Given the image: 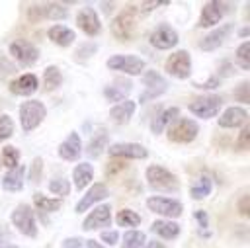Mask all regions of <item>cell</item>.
<instances>
[{"label": "cell", "instance_id": "1", "mask_svg": "<svg viewBox=\"0 0 250 248\" xmlns=\"http://www.w3.org/2000/svg\"><path fill=\"white\" fill-rule=\"evenodd\" d=\"M45 115H47V109L39 100H25L20 105V123L25 133L33 131L45 119Z\"/></svg>", "mask_w": 250, "mask_h": 248}, {"label": "cell", "instance_id": "2", "mask_svg": "<svg viewBox=\"0 0 250 248\" xmlns=\"http://www.w3.org/2000/svg\"><path fill=\"white\" fill-rule=\"evenodd\" d=\"M135 27H137V8L133 6L121 10V14H117L111 21V33L121 41L131 39L135 33Z\"/></svg>", "mask_w": 250, "mask_h": 248}, {"label": "cell", "instance_id": "3", "mask_svg": "<svg viewBox=\"0 0 250 248\" xmlns=\"http://www.w3.org/2000/svg\"><path fill=\"white\" fill-rule=\"evenodd\" d=\"M146 182L154 189H160V191L178 189V178L170 170H166L164 166H158V164H152L146 168Z\"/></svg>", "mask_w": 250, "mask_h": 248}, {"label": "cell", "instance_id": "4", "mask_svg": "<svg viewBox=\"0 0 250 248\" xmlns=\"http://www.w3.org/2000/svg\"><path fill=\"white\" fill-rule=\"evenodd\" d=\"M223 105V98L217 94H207V96H199L189 103V111L199 117V119H211L219 113Z\"/></svg>", "mask_w": 250, "mask_h": 248}, {"label": "cell", "instance_id": "5", "mask_svg": "<svg viewBox=\"0 0 250 248\" xmlns=\"http://www.w3.org/2000/svg\"><path fill=\"white\" fill-rule=\"evenodd\" d=\"M12 223H14V227H16L21 234L31 236V238H35V236H37L35 215H33V211H31V207H29V205H25V203L18 205V207L12 211Z\"/></svg>", "mask_w": 250, "mask_h": 248}, {"label": "cell", "instance_id": "6", "mask_svg": "<svg viewBox=\"0 0 250 248\" xmlns=\"http://www.w3.org/2000/svg\"><path fill=\"white\" fill-rule=\"evenodd\" d=\"M197 123L193 119H176L170 127H168V139L172 143H191L197 137Z\"/></svg>", "mask_w": 250, "mask_h": 248}, {"label": "cell", "instance_id": "7", "mask_svg": "<svg viewBox=\"0 0 250 248\" xmlns=\"http://www.w3.org/2000/svg\"><path fill=\"white\" fill-rule=\"evenodd\" d=\"M8 49H10V55H12L21 66H31V64H35L37 59H39V49H37L33 43L25 41V39H16V41H12Z\"/></svg>", "mask_w": 250, "mask_h": 248}, {"label": "cell", "instance_id": "8", "mask_svg": "<svg viewBox=\"0 0 250 248\" xmlns=\"http://www.w3.org/2000/svg\"><path fill=\"white\" fill-rule=\"evenodd\" d=\"M107 66L111 70L135 76V74H141L145 70V61L141 57H135V55H113L107 59Z\"/></svg>", "mask_w": 250, "mask_h": 248}, {"label": "cell", "instance_id": "9", "mask_svg": "<svg viewBox=\"0 0 250 248\" xmlns=\"http://www.w3.org/2000/svg\"><path fill=\"white\" fill-rule=\"evenodd\" d=\"M164 68L174 78H180V80L188 78L191 74V57H189V53L188 51H176V53H172L166 59Z\"/></svg>", "mask_w": 250, "mask_h": 248}, {"label": "cell", "instance_id": "10", "mask_svg": "<svg viewBox=\"0 0 250 248\" xmlns=\"http://www.w3.org/2000/svg\"><path fill=\"white\" fill-rule=\"evenodd\" d=\"M146 207L156 213V215H164V217H180L182 215V203L178 199H172V197H164V195H150L146 199Z\"/></svg>", "mask_w": 250, "mask_h": 248}, {"label": "cell", "instance_id": "11", "mask_svg": "<svg viewBox=\"0 0 250 248\" xmlns=\"http://www.w3.org/2000/svg\"><path fill=\"white\" fill-rule=\"evenodd\" d=\"M148 41H150L152 47H156V49H160V51H164V49H172V47L178 45V33H176L170 25L162 23V25H158V27L150 33Z\"/></svg>", "mask_w": 250, "mask_h": 248}, {"label": "cell", "instance_id": "12", "mask_svg": "<svg viewBox=\"0 0 250 248\" xmlns=\"http://www.w3.org/2000/svg\"><path fill=\"white\" fill-rule=\"evenodd\" d=\"M27 18L31 21H37V20H61V18H66V8L61 6V4H43V6H31L29 12H27Z\"/></svg>", "mask_w": 250, "mask_h": 248}, {"label": "cell", "instance_id": "13", "mask_svg": "<svg viewBox=\"0 0 250 248\" xmlns=\"http://www.w3.org/2000/svg\"><path fill=\"white\" fill-rule=\"evenodd\" d=\"M143 82L146 86L145 94L141 96V102H146V100H152L156 96H160L166 88H168V82L156 72V70H146L145 76H143Z\"/></svg>", "mask_w": 250, "mask_h": 248}, {"label": "cell", "instance_id": "14", "mask_svg": "<svg viewBox=\"0 0 250 248\" xmlns=\"http://www.w3.org/2000/svg\"><path fill=\"white\" fill-rule=\"evenodd\" d=\"M111 223V207L109 205H98L94 211H90V215L84 219L82 228L84 230H94V228H104Z\"/></svg>", "mask_w": 250, "mask_h": 248}, {"label": "cell", "instance_id": "15", "mask_svg": "<svg viewBox=\"0 0 250 248\" xmlns=\"http://www.w3.org/2000/svg\"><path fill=\"white\" fill-rule=\"evenodd\" d=\"M76 25L86 33V35H98L102 31V21L98 14L92 8H82L76 16Z\"/></svg>", "mask_w": 250, "mask_h": 248}, {"label": "cell", "instance_id": "16", "mask_svg": "<svg viewBox=\"0 0 250 248\" xmlns=\"http://www.w3.org/2000/svg\"><path fill=\"white\" fill-rule=\"evenodd\" d=\"M225 14V4L219 0L207 2L201 10V18H199V27H213L223 20Z\"/></svg>", "mask_w": 250, "mask_h": 248}, {"label": "cell", "instance_id": "17", "mask_svg": "<svg viewBox=\"0 0 250 248\" xmlns=\"http://www.w3.org/2000/svg\"><path fill=\"white\" fill-rule=\"evenodd\" d=\"M109 156L113 158H146L148 152L137 143H117L109 146Z\"/></svg>", "mask_w": 250, "mask_h": 248}, {"label": "cell", "instance_id": "18", "mask_svg": "<svg viewBox=\"0 0 250 248\" xmlns=\"http://www.w3.org/2000/svg\"><path fill=\"white\" fill-rule=\"evenodd\" d=\"M107 195H109V189H107L104 184H94V186L84 193V197L76 203L74 211H76V213H84V211H88L94 203H98V201L105 199Z\"/></svg>", "mask_w": 250, "mask_h": 248}, {"label": "cell", "instance_id": "19", "mask_svg": "<svg viewBox=\"0 0 250 248\" xmlns=\"http://www.w3.org/2000/svg\"><path fill=\"white\" fill-rule=\"evenodd\" d=\"M246 121H248V111L244 107H238V105L227 107L223 111V115L219 117V125L225 127V129L242 127V125H246Z\"/></svg>", "mask_w": 250, "mask_h": 248}, {"label": "cell", "instance_id": "20", "mask_svg": "<svg viewBox=\"0 0 250 248\" xmlns=\"http://www.w3.org/2000/svg\"><path fill=\"white\" fill-rule=\"evenodd\" d=\"M80 152H82L80 137H78L76 131H72V133H68V137L59 145V156L64 158V160H68V162H72V160H78Z\"/></svg>", "mask_w": 250, "mask_h": 248}, {"label": "cell", "instance_id": "21", "mask_svg": "<svg viewBox=\"0 0 250 248\" xmlns=\"http://www.w3.org/2000/svg\"><path fill=\"white\" fill-rule=\"evenodd\" d=\"M39 86V80L35 74H21L16 80L10 82V92L16 96H31Z\"/></svg>", "mask_w": 250, "mask_h": 248}, {"label": "cell", "instance_id": "22", "mask_svg": "<svg viewBox=\"0 0 250 248\" xmlns=\"http://www.w3.org/2000/svg\"><path fill=\"white\" fill-rule=\"evenodd\" d=\"M129 92H131V82L125 80V78L115 80V82H111L109 86L104 88V96L109 102H125V98H127Z\"/></svg>", "mask_w": 250, "mask_h": 248}, {"label": "cell", "instance_id": "23", "mask_svg": "<svg viewBox=\"0 0 250 248\" xmlns=\"http://www.w3.org/2000/svg\"><path fill=\"white\" fill-rule=\"evenodd\" d=\"M230 29H232V25H230V23H227V25H221L219 29L211 31L209 35H205V37H203V41H201V49H203V51H213V49L221 47V45L225 43V39L229 37Z\"/></svg>", "mask_w": 250, "mask_h": 248}, {"label": "cell", "instance_id": "24", "mask_svg": "<svg viewBox=\"0 0 250 248\" xmlns=\"http://www.w3.org/2000/svg\"><path fill=\"white\" fill-rule=\"evenodd\" d=\"M47 37L55 43V45H59V47H68L72 41H74V31L70 29V27H66V25H53V27H49L47 29Z\"/></svg>", "mask_w": 250, "mask_h": 248}, {"label": "cell", "instance_id": "25", "mask_svg": "<svg viewBox=\"0 0 250 248\" xmlns=\"http://www.w3.org/2000/svg\"><path fill=\"white\" fill-rule=\"evenodd\" d=\"M180 115V109L178 107H166V109H162L158 115H156V119L152 121V125H150V131L152 133H162L166 127H170L174 121H176V117Z\"/></svg>", "mask_w": 250, "mask_h": 248}, {"label": "cell", "instance_id": "26", "mask_svg": "<svg viewBox=\"0 0 250 248\" xmlns=\"http://www.w3.org/2000/svg\"><path fill=\"white\" fill-rule=\"evenodd\" d=\"M133 113H135V102H131V100L119 102L117 105H113V107L109 109V117H111L115 123H119V125L127 123V121L133 117Z\"/></svg>", "mask_w": 250, "mask_h": 248}, {"label": "cell", "instance_id": "27", "mask_svg": "<svg viewBox=\"0 0 250 248\" xmlns=\"http://www.w3.org/2000/svg\"><path fill=\"white\" fill-rule=\"evenodd\" d=\"M92 178H94V168H92V164H88V162H80V164L72 170V182H74L76 189H84V187L92 182Z\"/></svg>", "mask_w": 250, "mask_h": 248}, {"label": "cell", "instance_id": "28", "mask_svg": "<svg viewBox=\"0 0 250 248\" xmlns=\"http://www.w3.org/2000/svg\"><path fill=\"white\" fill-rule=\"evenodd\" d=\"M23 172H25L23 166H18V168L10 170L2 180V187L8 189V191H20L23 187Z\"/></svg>", "mask_w": 250, "mask_h": 248}, {"label": "cell", "instance_id": "29", "mask_svg": "<svg viewBox=\"0 0 250 248\" xmlns=\"http://www.w3.org/2000/svg\"><path fill=\"white\" fill-rule=\"evenodd\" d=\"M150 230H152L154 234L166 238V240H172V238H176V236L180 234L178 223H172V221H154V223L150 225Z\"/></svg>", "mask_w": 250, "mask_h": 248}, {"label": "cell", "instance_id": "30", "mask_svg": "<svg viewBox=\"0 0 250 248\" xmlns=\"http://www.w3.org/2000/svg\"><path fill=\"white\" fill-rule=\"evenodd\" d=\"M211 189H213V182H211V178L205 176V174H201V176L191 184L189 193H191L193 199H205V197L211 193Z\"/></svg>", "mask_w": 250, "mask_h": 248}, {"label": "cell", "instance_id": "31", "mask_svg": "<svg viewBox=\"0 0 250 248\" xmlns=\"http://www.w3.org/2000/svg\"><path fill=\"white\" fill-rule=\"evenodd\" d=\"M62 82V72L59 70V66H47L43 70V88L45 92H53L61 86Z\"/></svg>", "mask_w": 250, "mask_h": 248}, {"label": "cell", "instance_id": "32", "mask_svg": "<svg viewBox=\"0 0 250 248\" xmlns=\"http://www.w3.org/2000/svg\"><path fill=\"white\" fill-rule=\"evenodd\" d=\"M105 145H107V133L102 129V131H98V133L90 139V143H88V146H86V154L92 156V158H96V156H100V154L104 152Z\"/></svg>", "mask_w": 250, "mask_h": 248}, {"label": "cell", "instance_id": "33", "mask_svg": "<svg viewBox=\"0 0 250 248\" xmlns=\"http://www.w3.org/2000/svg\"><path fill=\"white\" fill-rule=\"evenodd\" d=\"M115 223L119 227H137V225H141V215L135 213L133 209H121L115 215Z\"/></svg>", "mask_w": 250, "mask_h": 248}, {"label": "cell", "instance_id": "34", "mask_svg": "<svg viewBox=\"0 0 250 248\" xmlns=\"http://www.w3.org/2000/svg\"><path fill=\"white\" fill-rule=\"evenodd\" d=\"M145 234L141 230H127L123 234V242H121V248H143L145 244Z\"/></svg>", "mask_w": 250, "mask_h": 248}, {"label": "cell", "instance_id": "35", "mask_svg": "<svg viewBox=\"0 0 250 248\" xmlns=\"http://www.w3.org/2000/svg\"><path fill=\"white\" fill-rule=\"evenodd\" d=\"M33 201H35V205H37L41 211H47V213L57 211V209H61V205H62L61 199H51V197H45L43 193H35V195H33Z\"/></svg>", "mask_w": 250, "mask_h": 248}, {"label": "cell", "instance_id": "36", "mask_svg": "<svg viewBox=\"0 0 250 248\" xmlns=\"http://www.w3.org/2000/svg\"><path fill=\"white\" fill-rule=\"evenodd\" d=\"M18 162H20V150L16 146H10V145L4 146L2 148V164L6 168L14 170V168H18Z\"/></svg>", "mask_w": 250, "mask_h": 248}, {"label": "cell", "instance_id": "37", "mask_svg": "<svg viewBox=\"0 0 250 248\" xmlns=\"http://www.w3.org/2000/svg\"><path fill=\"white\" fill-rule=\"evenodd\" d=\"M49 189H51L55 195L64 197V195L70 193V184H68L66 178H53V180L49 182Z\"/></svg>", "mask_w": 250, "mask_h": 248}, {"label": "cell", "instance_id": "38", "mask_svg": "<svg viewBox=\"0 0 250 248\" xmlns=\"http://www.w3.org/2000/svg\"><path fill=\"white\" fill-rule=\"evenodd\" d=\"M236 61H238V64H240L244 70L250 68V43H248V41H244V43L236 49Z\"/></svg>", "mask_w": 250, "mask_h": 248}, {"label": "cell", "instance_id": "39", "mask_svg": "<svg viewBox=\"0 0 250 248\" xmlns=\"http://www.w3.org/2000/svg\"><path fill=\"white\" fill-rule=\"evenodd\" d=\"M14 133V121L10 115H0V141L10 139Z\"/></svg>", "mask_w": 250, "mask_h": 248}, {"label": "cell", "instance_id": "40", "mask_svg": "<svg viewBox=\"0 0 250 248\" xmlns=\"http://www.w3.org/2000/svg\"><path fill=\"white\" fill-rule=\"evenodd\" d=\"M41 172H43V160L37 156V158H33L31 168H29V180H31V184H39Z\"/></svg>", "mask_w": 250, "mask_h": 248}, {"label": "cell", "instance_id": "41", "mask_svg": "<svg viewBox=\"0 0 250 248\" xmlns=\"http://www.w3.org/2000/svg\"><path fill=\"white\" fill-rule=\"evenodd\" d=\"M234 98L242 103H248L250 102V84L248 82H242L238 88H234Z\"/></svg>", "mask_w": 250, "mask_h": 248}, {"label": "cell", "instance_id": "42", "mask_svg": "<svg viewBox=\"0 0 250 248\" xmlns=\"http://www.w3.org/2000/svg\"><path fill=\"white\" fill-rule=\"evenodd\" d=\"M250 146V129H248V125H242V131H240V135H238V143H236V148H240V150H246Z\"/></svg>", "mask_w": 250, "mask_h": 248}, {"label": "cell", "instance_id": "43", "mask_svg": "<svg viewBox=\"0 0 250 248\" xmlns=\"http://www.w3.org/2000/svg\"><path fill=\"white\" fill-rule=\"evenodd\" d=\"M14 72H16V64H14V62H10L8 59L0 57V80H2V78H6L8 74H14Z\"/></svg>", "mask_w": 250, "mask_h": 248}, {"label": "cell", "instance_id": "44", "mask_svg": "<svg viewBox=\"0 0 250 248\" xmlns=\"http://www.w3.org/2000/svg\"><path fill=\"white\" fill-rule=\"evenodd\" d=\"M238 213L242 217H248L250 215V195H242L238 199Z\"/></svg>", "mask_w": 250, "mask_h": 248}, {"label": "cell", "instance_id": "45", "mask_svg": "<svg viewBox=\"0 0 250 248\" xmlns=\"http://www.w3.org/2000/svg\"><path fill=\"white\" fill-rule=\"evenodd\" d=\"M117 238H119V236H117L115 230H104V232H102V240H104L105 244H109V246H113V244L117 242Z\"/></svg>", "mask_w": 250, "mask_h": 248}, {"label": "cell", "instance_id": "46", "mask_svg": "<svg viewBox=\"0 0 250 248\" xmlns=\"http://www.w3.org/2000/svg\"><path fill=\"white\" fill-rule=\"evenodd\" d=\"M195 221H197V225H199L201 228H207V225H209L205 211H195Z\"/></svg>", "mask_w": 250, "mask_h": 248}, {"label": "cell", "instance_id": "47", "mask_svg": "<svg viewBox=\"0 0 250 248\" xmlns=\"http://www.w3.org/2000/svg\"><path fill=\"white\" fill-rule=\"evenodd\" d=\"M82 240L80 238H66L62 240V248H82Z\"/></svg>", "mask_w": 250, "mask_h": 248}, {"label": "cell", "instance_id": "48", "mask_svg": "<svg viewBox=\"0 0 250 248\" xmlns=\"http://www.w3.org/2000/svg\"><path fill=\"white\" fill-rule=\"evenodd\" d=\"M123 168H125L123 162H109V164H107V174H115V172H119V170H123Z\"/></svg>", "mask_w": 250, "mask_h": 248}, {"label": "cell", "instance_id": "49", "mask_svg": "<svg viewBox=\"0 0 250 248\" xmlns=\"http://www.w3.org/2000/svg\"><path fill=\"white\" fill-rule=\"evenodd\" d=\"M219 86V78H211L209 82H205V84H195V88H217Z\"/></svg>", "mask_w": 250, "mask_h": 248}, {"label": "cell", "instance_id": "50", "mask_svg": "<svg viewBox=\"0 0 250 248\" xmlns=\"http://www.w3.org/2000/svg\"><path fill=\"white\" fill-rule=\"evenodd\" d=\"M0 248H18V246H16V244H12V242H8L6 238H2V236H0Z\"/></svg>", "mask_w": 250, "mask_h": 248}, {"label": "cell", "instance_id": "51", "mask_svg": "<svg viewBox=\"0 0 250 248\" xmlns=\"http://www.w3.org/2000/svg\"><path fill=\"white\" fill-rule=\"evenodd\" d=\"M143 248H164V244H160V242L152 240V242H148V244H146V246H143Z\"/></svg>", "mask_w": 250, "mask_h": 248}, {"label": "cell", "instance_id": "52", "mask_svg": "<svg viewBox=\"0 0 250 248\" xmlns=\"http://www.w3.org/2000/svg\"><path fill=\"white\" fill-rule=\"evenodd\" d=\"M86 246H88V248H104V246H102L100 242H96V240H88Z\"/></svg>", "mask_w": 250, "mask_h": 248}]
</instances>
